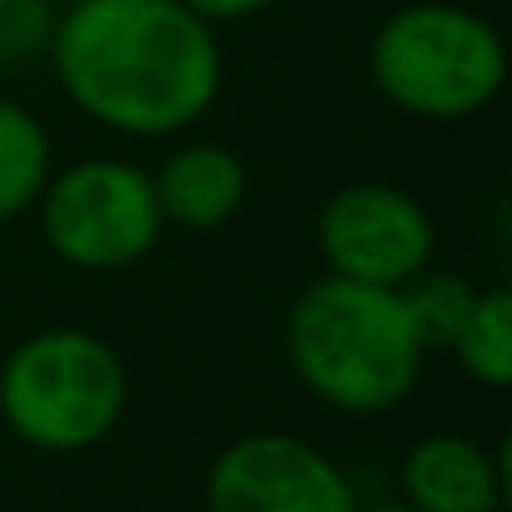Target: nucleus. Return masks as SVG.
Listing matches in <instances>:
<instances>
[{"mask_svg":"<svg viewBox=\"0 0 512 512\" xmlns=\"http://www.w3.org/2000/svg\"><path fill=\"white\" fill-rule=\"evenodd\" d=\"M46 56L71 106L131 141L191 131L226 76L216 26L181 0H66Z\"/></svg>","mask_w":512,"mask_h":512,"instance_id":"obj_1","label":"nucleus"},{"mask_svg":"<svg viewBox=\"0 0 512 512\" xmlns=\"http://www.w3.org/2000/svg\"><path fill=\"white\" fill-rule=\"evenodd\" d=\"M357 512H422V507H412V502L402 497V502H377V507H357Z\"/></svg>","mask_w":512,"mask_h":512,"instance_id":"obj_15","label":"nucleus"},{"mask_svg":"<svg viewBox=\"0 0 512 512\" xmlns=\"http://www.w3.org/2000/svg\"><path fill=\"white\" fill-rule=\"evenodd\" d=\"M151 191L166 226L216 231L246 206V166L221 141H181L151 171Z\"/></svg>","mask_w":512,"mask_h":512,"instance_id":"obj_9","label":"nucleus"},{"mask_svg":"<svg viewBox=\"0 0 512 512\" xmlns=\"http://www.w3.org/2000/svg\"><path fill=\"white\" fill-rule=\"evenodd\" d=\"M397 297H402V307H407V322H412L422 352H447V347L457 342L467 312H472L477 287H472L462 272H442V267L427 262L417 277H407V282L397 287Z\"/></svg>","mask_w":512,"mask_h":512,"instance_id":"obj_12","label":"nucleus"},{"mask_svg":"<svg viewBox=\"0 0 512 512\" xmlns=\"http://www.w3.org/2000/svg\"><path fill=\"white\" fill-rule=\"evenodd\" d=\"M402 497L422 512H502L507 502L502 452L462 432L417 437L402 457Z\"/></svg>","mask_w":512,"mask_h":512,"instance_id":"obj_8","label":"nucleus"},{"mask_svg":"<svg viewBox=\"0 0 512 512\" xmlns=\"http://www.w3.org/2000/svg\"><path fill=\"white\" fill-rule=\"evenodd\" d=\"M51 0H6L0 6V61H26L51 46Z\"/></svg>","mask_w":512,"mask_h":512,"instance_id":"obj_13","label":"nucleus"},{"mask_svg":"<svg viewBox=\"0 0 512 512\" xmlns=\"http://www.w3.org/2000/svg\"><path fill=\"white\" fill-rule=\"evenodd\" d=\"M131 377L121 352L86 327H46L0 362V417L36 452H86L126 417Z\"/></svg>","mask_w":512,"mask_h":512,"instance_id":"obj_4","label":"nucleus"},{"mask_svg":"<svg viewBox=\"0 0 512 512\" xmlns=\"http://www.w3.org/2000/svg\"><path fill=\"white\" fill-rule=\"evenodd\" d=\"M46 181H51V131L31 106L0 96V226L36 211Z\"/></svg>","mask_w":512,"mask_h":512,"instance_id":"obj_10","label":"nucleus"},{"mask_svg":"<svg viewBox=\"0 0 512 512\" xmlns=\"http://www.w3.org/2000/svg\"><path fill=\"white\" fill-rule=\"evenodd\" d=\"M186 11H196L201 21L211 26H226V21H251V16H262L272 6H282V0H181Z\"/></svg>","mask_w":512,"mask_h":512,"instance_id":"obj_14","label":"nucleus"},{"mask_svg":"<svg viewBox=\"0 0 512 512\" xmlns=\"http://www.w3.org/2000/svg\"><path fill=\"white\" fill-rule=\"evenodd\" d=\"M377 96L417 121H467L497 101L507 46L497 26L452 0H412L392 11L367 46Z\"/></svg>","mask_w":512,"mask_h":512,"instance_id":"obj_3","label":"nucleus"},{"mask_svg":"<svg viewBox=\"0 0 512 512\" xmlns=\"http://www.w3.org/2000/svg\"><path fill=\"white\" fill-rule=\"evenodd\" d=\"M206 512H357L352 477L297 432H246L206 467Z\"/></svg>","mask_w":512,"mask_h":512,"instance_id":"obj_7","label":"nucleus"},{"mask_svg":"<svg viewBox=\"0 0 512 512\" xmlns=\"http://www.w3.org/2000/svg\"><path fill=\"white\" fill-rule=\"evenodd\" d=\"M36 216L46 246L76 272L136 267L166 231L151 171L116 156H86L66 171H51Z\"/></svg>","mask_w":512,"mask_h":512,"instance_id":"obj_5","label":"nucleus"},{"mask_svg":"<svg viewBox=\"0 0 512 512\" xmlns=\"http://www.w3.org/2000/svg\"><path fill=\"white\" fill-rule=\"evenodd\" d=\"M457 357V367L487 387L502 392L512 382V292L507 287H487L472 297V312L457 332V342L447 347Z\"/></svg>","mask_w":512,"mask_h":512,"instance_id":"obj_11","label":"nucleus"},{"mask_svg":"<svg viewBox=\"0 0 512 512\" xmlns=\"http://www.w3.org/2000/svg\"><path fill=\"white\" fill-rule=\"evenodd\" d=\"M422 357L427 352L397 287H367L327 272L287 307V362L297 382L347 417L402 407L422 377Z\"/></svg>","mask_w":512,"mask_h":512,"instance_id":"obj_2","label":"nucleus"},{"mask_svg":"<svg viewBox=\"0 0 512 512\" xmlns=\"http://www.w3.org/2000/svg\"><path fill=\"white\" fill-rule=\"evenodd\" d=\"M0 6H6V0H0Z\"/></svg>","mask_w":512,"mask_h":512,"instance_id":"obj_16","label":"nucleus"},{"mask_svg":"<svg viewBox=\"0 0 512 512\" xmlns=\"http://www.w3.org/2000/svg\"><path fill=\"white\" fill-rule=\"evenodd\" d=\"M432 211L397 181H347L317 211V251L332 277L402 287L432 262Z\"/></svg>","mask_w":512,"mask_h":512,"instance_id":"obj_6","label":"nucleus"}]
</instances>
